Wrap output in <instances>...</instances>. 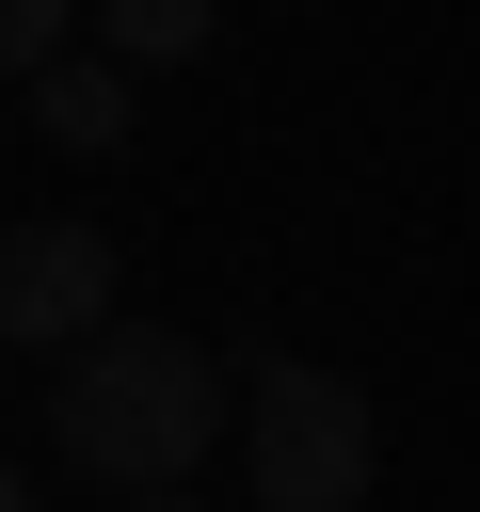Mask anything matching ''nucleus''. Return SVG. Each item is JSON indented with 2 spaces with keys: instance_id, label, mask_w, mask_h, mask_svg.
<instances>
[{
  "instance_id": "nucleus-8",
  "label": "nucleus",
  "mask_w": 480,
  "mask_h": 512,
  "mask_svg": "<svg viewBox=\"0 0 480 512\" xmlns=\"http://www.w3.org/2000/svg\"><path fill=\"white\" fill-rule=\"evenodd\" d=\"M0 512H32V480H16V464H0Z\"/></svg>"
},
{
  "instance_id": "nucleus-2",
  "label": "nucleus",
  "mask_w": 480,
  "mask_h": 512,
  "mask_svg": "<svg viewBox=\"0 0 480 512\" xmlns=\"http://www.w3.org/2000/svg\"><path fill=\"white\" fill-rule=\"evenodd\" d=\"M240 432H256V512H368V480H384V416L320 352H272Z\"/></svg>"
},
{
  "instance_id": "nucleus-4",
  "label": "nucleus",
  "mask_w": 480,
  "mask_h": 512,
  "mask_svg": "<svg viewBox=\"0 0 480 512\" xmlns=\"http://www.w3.org/2000/svg\"><path fill=\"white\" fill-rule=\"evenodd\" d=\"M32 128H48L64 160H112V144H128V64H112V48H96V64H48V80H32Z\"/></svg>"
},
{
  "instance_id": "nucleus-3",
  "label": "nucleus",
  "mask_w": 480,
  "mask_h": 512,
  "mask_svg": "<svg viewBox=\"0 0 480 512\" xmlns=\"http://www.w3.org/2000/svg\"><path fill=\"white\" fill-rule=\"evenodd\" d=\"M80 336H112V240L80 208L0 224V352H80Z\"/></svg>"
},
{
  "instance_id": "nucleus-6",
  "label": "nucleus",
  "mask_w": 480,
  "mask_h": 512,
  "mask_svg": "<svg viewBox=\"0 0 480 512\" xmlns=\"http://www.w3.org/2000/svg\"><path fill=\"white\" fill-rule=\"evenodd\" d=\"M48 64H64V0H0V80L32 96Z\"/></svg>"
},
{
  "instance_id": "nucleus-7",
  "label": "nucleus",
  "mask_w": 480,
  "mask_h": 512,
  "mask_svg": "<svg viewBox=\"0 0 480 512\" xmlns=\"http://www.w3.org/2000/svg\"><path fill=\"white\" fill-rule=\"evenodd\" d=\"M128 512H208V496H192V480H160V496H128Z\"/></svg>"
},
{
  "instance_id": "nucleus-5",
  "label": "nucleus",
  "mask_w": 480,
  "mask_h": 512,
  "mask_svg": "<svg viewBox=\"0 0 480 512\" xmlns=\"http://www.w3.org/2000/svg\"><path fill=\"white\" fill-rule=\"evenodd\" d=\"M224 32V0H96V48L112 64H192Z\"/></svg>"
},
{
  "instance_id": "nucleus-1",
  "label": "nucleus",
  "mask_w": 480,
  "mask_h": 512,
  "mask_svg": "<svg viewBox=\"0 0 480 512\" xmlns=\"http://www.w3.org/2000/svg\"><path fill=\"white\" fill-rule=\"evenodd\" d=\"M48 432H64V464H96L112 496H160V480L208 464V432H224V368H208L192 336H160V320H112V336L64 352Z\"/></svg>"
}]
</instances>
